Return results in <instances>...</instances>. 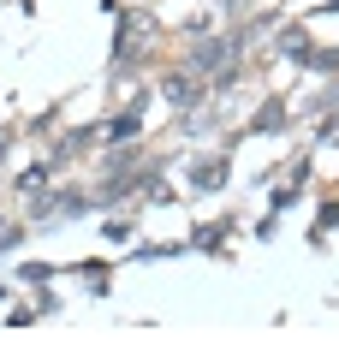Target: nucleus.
<instances>
[{"mask_svg": "<svg viewBox=\"0 0 339 357\" xmlns=\"http://www.w3.org/2000/svg\"><path fill=\"white\" fill-rule=\"evenodd\" d=\"M220 42H209V48H197V60H190V66H197V72H214V66H220Z\"/></svg>", "mask_w": 339, "mask_h": 357, "instance_id": "7ed1b4c3", "label": "nucleus"}, {"mask_svg": "<svg viewBox=\"0 0 339 357\" xmlns=\"http://www.w3.org/2000/svg\"><path fill=\"white\" fill-rule=\"evenodd\" d=\"M167 102H197V84L190 77H167Z\"/></svg>", "mask_w": 339, "mask_h": 357, "instance_id": "f03ea898", "label": "nucleus"}, {"mask_svg": "<svg viewBox=\"0 0 339 357\" xmlns=\"http://www.w3.org/2000/svg\"><path fill=\"white\" fill-rule=\"evenodd\" d=\"M280 48L286 54H310V42H303V30H292V36H280Z\"/></svg>", "mask_w": 339, "mask_h": 357, "instance_id": "39448f33", "label": "nucleus"}, {"mask_svg": "<svg viewBox=\"0 0 339 357\" xmlns=\"http://www.w3.org/2000/svg\"><path fill=\"white\" fill-rule=\"evenodd\" d=\"M280 126H286V114H280V102H268V114L256 119V131H280Z\"/></svg>", "mask_w": 339, "mask_h": 357, "instance_id": "20e7f679", "label": "nucleus"}, {"mask_svg": "<svg viewBox=\"0 0 339 357\" xmlns=\"http://www.w3.org/2000/svg\"><path fill=\"white\" fill-rule=\"evenodd\" d=\"M220 178H226V167H220V161H202V167H190V185H197V191H214Z\"/></svg>", "mask_w": 339, "mask_h": 357, "instance_id": "f257e3e1", "label": "nucleus"}]
</instances>
